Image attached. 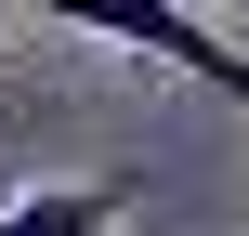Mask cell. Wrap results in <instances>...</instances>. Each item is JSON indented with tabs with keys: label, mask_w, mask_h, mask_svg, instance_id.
<instances>
[{
	"label": "cell",
	"mask_w": 249,
	"mask_h": 236,
	"mask_svg": "<svg viewBox=\"0 0 249 236\" xmlns=\"http://www.w3.org/2000/svg\"><path fill=\"white\" fill-rule=\"evenodd\" d=\"M53 13L118 39V53H144V66H171V79H197V92H223V105H249V53L210 13H184V0H53Z\"/></svg>",
	"instance_id": "6da1fadb"
},
{
	"label": "cell",
	"mask_w": 249,
	"mask_h": 236,
	"mask_svg": "<svg viewBox=\"0 0 249 236\" xmlns=\"http://www.w3.org/2000/svg\"><path fill=\"white\" fill-rule=\"evenodd\" d=\"M131 184H39V197H0V236H118Z\"/></svg>",
	"instance_id": "7a4b0ae2"
},
{
	"label": "cell",
	"mask_w": 249,
	"mask_h": 236,
	"mask_svg": "<svg viewBox=\"0 0 249 236\" xmlns=\"http://www.w3.org/2000/svg\"><path fill=\"white\" fill-rule=\"evenodd\" d=\"M0 26H13V0H0Z\"/></svg>",
	"instance_id": "3957f363"
}]
</instances>
